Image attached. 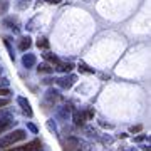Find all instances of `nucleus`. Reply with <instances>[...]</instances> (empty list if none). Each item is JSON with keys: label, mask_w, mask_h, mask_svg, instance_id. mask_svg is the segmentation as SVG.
<instances>
[{"label": "nucleus", "mask_w": 151, "mask_h": 151, "mask_svg": "<svg viewBox=\"0 0 151 151\" xmlns=\"http://www.w3.org/2000/svg\"><path fill=\"white\" fill-rule=\"evenodd\" d=\"M141 129H143L141 126H133V128H131V133H139Z\"/></svg>", "instance_id": "nucleus-19"}, {"label": "nucleus", "mask_w": 151, "mask_h": 151, "mask_svg": "<svg viewBox=\"0 0 151 151\" xmlns=\"http://www.w3.org/2000/svg\"><path fill=\"white\" fill-rule=\"evenodd\" d=\"M59 99V91H55V89H49L47 92H45V106H52V104L55 103Z\"/></svg>", "instance_id": "nucleus-4"}, {"label": "nucleus", "mask_w": 151, "mask_h": 151, "mask_svg": "<svg viewBox=\"0 0 151 151\" xmlns=\"http://www.w3.org/2000/svg\"><path fill=\"white\" fill-rule=\"evenodd\" d=\"M32 45V39L30 37H24V39H20V44H19V49H20L22 52H25L29 47Z\"/></svg>", "instance_id": "nucleus-9"}, {"label": "nucleus", "mask_w": 151, "mask_h": 151, "mask_svg": "<svg viewBox=\"0 0 151 151\" xmlns=\"http://www.w3.org/2000/svg\"><path fill=\"white\" fill-rule=\"evenodd\" d=\"M22 64H24V67H27V69H30V67H34V65L37 64V57H35V54H24V57H22Z\"/></svg>", "instance_id": "nucleus-5"}, {"label": "nucleus", "mask_w": 151, "mask_h": 151, "mask_svg": "<svg viewBox=\"0 0 151 151\" xmlns=\"http://www.w3.org/2000/svg\"><path fill=\"white\" fill-rule=\"evenodd\" d=\"M49 4H60V0H49Z\"/></svg>", "instance_id": "nucleus-21"}, {"label": "nucleus", "mask_w": 151, "mask_h": 151, "mask_svg": "<svg viewBox=\"0 0 151 151\" xmlns=\"http://www.w3.org/2000/svg\"><path fill=\"white\" fill-rule=\"evenodd\" d=\"M74 123H76V126H82V124L86 123V114L76 111L74 113Z\"/></svg>", "instance_id": "nucleus-10"}, {"label": "nucleus", "mask_w": 151, "mask_h": 151, "mask_svg": "<svg viewBox=\"0 0 151 151\" xmlns=\"http://www.w3.org/2000/svg\"><path fill=\"white\" fill-rule=\"evenodd\" d=\"M57 81V84H59L62 89H70V87L76 84V81H77V77H76L74 74H69L65 76V77H60V79H55Z\"/></svg>", "instance_id": "nucleus-3"}, {"label": "nucleus", "mask_w": 151, "mask_h": 151, "mask_svg": "<svg viewBox=\"0 0 151 151\" xmlns=\"http://www.w3.org/2000/svg\"><path fill=\"white\" fill-rule=\"evenodd\" d=\"M25 136L27 134H25V131L24 129H15V131H12V133H9V134L2 136V138H0V151L9 150V148L14 146L15 143L25 139Z\"/></svg>", "instance_id": "nucleus-1"}, {"label": "nucleus", "mask_w": 151, "mask_h": 151, "mask_svg": "<svg viewBox=\"0 0 151 151\" xmlns=\"http://www.w3.org/2000/svg\"><path fill=\"white\" fill-rule=\"evenodd\" d=\"M54 69H55V70H60V72H65V74H67V72H70V70L74 69V64H72V62H62V60H60V62L55 65Z\"/></svg>", "instance_id": "nucleus-7"}, {"label": "nucleus", "mask_w": 151, "mask_h": 151, "mask_svg": "<svg viewBox=\"0 0 151 151\" xmlns=\"http://www.w3.org/2000/svg\"><path fill=\"white\" fill-rule=\"evenodd\" d=\"M4 25H12L10 29L19 30V27H17V20H14V19H7V20H4Z\"/></svg>", "instance_id": "nucleus-16"}, {"label": "nucleus", "mask_w": 151, "mask_h": 151, "mask_svg": "<svg viewBox=\"0 0 151 151\" xmlns=\"http://www.w3.org/2000/svg\"><path fill=\"white\" fill-rule=\"evenodd\" d=\"M9 94H10V91H9V89H5V87L2 89V87H0V97H4V96H9Z\"/></svg>", "instance_id": "nucleus-18"}, {"label": "nucleus", "mask_w": 151, "mask_h": 151, "mask_svg": "<svg viewBox=\"0 0 151 151\" xmlns=\"http://www.w3.org/2000/svg\"><path fill=\"white\" fill-rule=\"evenodd\" d=\"M9 0H0V15H4V14H7V10H9Z\"/></svg>", "instance_id": "nucleus-14"}, {"label": "nucleus", "mask_w": 151, "mask_h": 151, "mask_svg": "<svg viewBox=\"0 0 151 151\" xmlns=\"http://www.w3.org/2000/svg\"><path fill=\"white\" fill-rule=\"evenodd\" d=\"M79 70H81V72H84V74H94V69H89L84 62H81V64H79Z\"/></svg>", "instance_id": "nucleus-15"}, {"label": "nucleus", "mask_w": 151, "mask_h": 151, "mask_svg": "<svg viewBox=\"0 0 151 151\" xmlns=\"http://www.w3.org/2000/svg\"><path fill=\"white\" fill-rule=\"evenodd\" d=\"M42 150V143L39 139H32L29 141L27 145L19 146V148H12V150H5V151H40Z\"/></svg>", "instance_id": "nucleus-2"}, {"label": "nucleus", "mask_w": 151, "mask_h": 151, "mask_svg": "<svg viewBox=\"0 0 151 151\" xmlns=\"http://www.w3.org/2000/svg\"><path fill=\"white\" fill-rule=\"evenodd\" d=\"M17 103L22 108V111L27 114V116H32V109H30V103H29L25 97H17Z\"/></svg>", "instance_id": "nucleus-6"}, {"label": "nucleus", "mask_w": 151, "mask_h": 151, "mask_svg": "<svg viewBox=\"0 0 151 151\" xmlns=\"http://www.w3.org/2000/svg\"><path fill=\"white\" fill-rule=\"evenodd\" d=\"M10 126H12V121H9V119H7V118L0 119V134H2V133H4V131H5V129H9Z\"/></svg>", "instance_id": "nucleus-13"}, {"label": "nucleus", "mask_w": 151, "mask_h": 151, "mask_svg": "<svg viewBox=\"0 0 151 151\" xmlns=\"http://www.w3.org/2000/svg\"><path fill=\"white\" fill-rule=\"evenodd\" d=\"M39 70V74H50V72H54V67L50 64H47V62H44V64H40L37 67Z\"/></svg>", "instance_id": "nucleus-8"}, {"label": "nucleus", "mask_w": 151, "mask_h": 151, "mask_svg": "<svg viewBox=\"0 0 151 151\" xmlns=\"http://www.w3.org/2000/svg\"><path fill=\"white\" fill-rule=\"evenodd\" d=\"M9 103H10V101H9L7 97H0V108H5Z\"/></svg>", "instance_id": "nucleus-17"}, {"label": "nucleus", "mask_w": 151, "mask_h": 151, "mask_svg": "<svg viewBox=\"0 0 151 151\" xmlns=\"http://www.w3.org/2000/svg\"><path fill=\"white\" fill-rule=\"evenodd\" d=\"M27 128H29L30 131H32V133H37V128H35V126H34L32 123H29V124H27Z\"/></svg>", "instance_id": "nucleus-20"}, {"label": "nucleus", "mask_w": 151, "mask_h": 151, "mask_svg": "<svg viewBox=\"0 0 151 151\" xmlns=\"http://www.w3.org/2000/svg\"><path fill=\"white\" fill-rule=\"evenodd\" d=\"M37 47L39 49H44V50H47L49 47H50V44H49V40L45 37H39L37 40Z\"/></svg>", "instance_id": "nucleus-12"}, {"label": "nucleus", "mask_w": 151, "mask_h": 151, "mask_svg": "<svg viewBox=\"0 0 151 151\" xmlns=\"http://www.w3.org/2000/svg\"><path fill=\"white\" fill-rule=\"evenodd\" d=\"M44 59H45V60H49L52 67H55V65H57V64L60 62V59L57 57V55H54V54H49V52H45V54H44Z\"/></svg>", "instance_id": "nucleus-11"}]
</instances>
